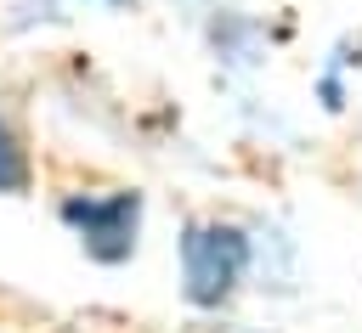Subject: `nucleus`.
Instances as JSON below:
<instances>
[{
	"label": "nucleus",
	"mask_w": 362,
	"mask_h": 333,
	"mask_svg": "<svg viewBox=\"0 0 362 333\" xmlns=\"http://www.w3.org/2000/svg\"><path fill=\"white\" fill-rule=\"evenodd\" d=\"M249 265V237L221 220H198L181 237V271H187V299L192 305H221L232 282Z\"/></svg>",
	"instance_id": "f257e3e1"
},
{
	"label": "nucleus",
	"mask_w": 362,
	"mask_h": 333,
	"mask_svg": "<svg viewBox=\"0 0 362 333\" xmlns=\"http://www.w3.org/2000/svg\"><path fill=\"white\" fill-rule=\"evenodd\" d=\"M136 214H141V198L136 192H107V198H68L62 203V220L85 237V248L96 260H124L136 248Z\"/></svg>",
	"instance_id": "f03ea898"
},
{
	"label": "nucleus",
	"mask_w": 362,
	"mask_h": 333,
	"mask_svg": "<svg viewBox=\"0 0 362 333\" xmlns=\"http://www.w3.org/2000/svg\"><path fill=\"white\" fill-rule=\"evenodd\" d=\"M23 186H28V158L11 135V124L0 119V192H23Z\"/></svg>",
	"instance_id": "7ed1b4c3"
}]
</instances>
